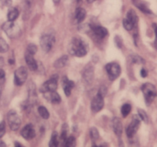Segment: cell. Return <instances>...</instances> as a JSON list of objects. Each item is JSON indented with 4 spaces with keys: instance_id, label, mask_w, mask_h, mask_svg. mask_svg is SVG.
Instances as JSON below:
<instances>
[{
    "instance_id": "6da1fadb",
    "label": "cell",
    "mask_w": 157,
    "mask_h": 147,
    "mask_svg": "<svg viewBox=\"0 0 157 147\" xmlns=\"http://www.w3.org/2000/svg\"><path fill=\"white\" fill-rule=\"evenodd\" d=\"M68 51L71 55L77 57L85 56L87 53V45L82 39L75 38L69 44Z\"/></svg>"
},
{
    "instance_id": "7a4b0ae2",
    "label": "cell",
    "mask_w": 157,
    "mask_h": 147,
    "mask_svg": "<svg viewBox=\"0 0 157 147\" xmlns=\"http://www.w3.org/2000/svg\"><path fill=\"white\" fill-rule=\"evenodd\" d=\"M2 29L9 38H17L21 33L19 26L14 22V21H8L2 24Z\"/></svg>"
},
{
    "instance_id": "3957f363",
    "label": "cell",
    "mask_w": 157,
    "mask_h": 147,
    "mask_svg": "<svg viewBox=\"0 0 157 147\" xmlns=\"http://www.w3.org/2000/svg\"><path fill=\"white\" fill-rule=\"evenodd\" d=\"M142 91L147 104H150L154 100L156 96V89L153 84L147 83L142 87Z\"/></svg>"
},
{
    "instance_id": "277c9868",
    "label": "cell",
    "mask_w": 157,
    "mask_h": 147,
    "mask_svg": "<svg viewBox=\"0 0 157 147\" xmlns=\"http://www.w3.org/2000/svg\"><path fill=\"white\" fill-rule=\"evenodd\" d=\"M7 118L11 130L15 131L19 129L20 126H21V119H20L18 115L14 110H10L8 113Z\"/></svg>"
},
{
    "instance_id": "5b68a950",
    "label": "cell",
    "mask_w": 157,
    "mask_h": 147,
    "mask_svg": "<svg viewBox=\"0 0 157 147\" xmlns=\"http://www.w3.org/2000/svg\"><path fill=\"white\" fill-rule=\"evenodd\" d=\"M106 70H107V74L109 78L111 81L117 79L120 76L121 72V66L117 63H109L106 65Z\"/></svg>"
},
{
    "instance_id": "8992f818",
    "label": "cell",
    "mask_w": 157,
    "mask_h": 147,
    "mask_svg": "<svg viewBox=\"0 0 157 147\" xmlns=\"http://www.w3.org/2000/svg\"><path fill=\"white\" fill-rule=\"evenodd\" d=\"M57 87H58V77L55 76L44 83L40 88V90L43 93H46L49 92L56 91Z\"/></svg>"
},
{
    "instance_id": "52a82bcc",
    "label": "cell",
    "mask_w": 157,
    "mask_h": 147,
    "mask_svg": "<svg viewBox=\"0 0 157 147\" xmlns=\"http://www.w3.org/2000/svg\"><path fill=\"white\" fill-rule=\"evenodd\" d=\"M28 77L27 69L25 67H20L15 71V84L21 86L26 81Z\"/></svg>"
},
{
    "instance_id": "ba28073f",
    "label": "cell",
    "mask_w": 157,
    "mask_h": 147,
    "mask_svg": "<svg viewBox=\"0 0 157 147\" xmlns=\"http://www.w3.org/2000/svg\"><path fill=\"white\" fill-rule=\"evenodd\" d=\"M41 46L43 51L45 52L50 51L52 46L55 44V37L52 35H44L41 38Z\"/></svg>"
},
{
    "instance_id": "9c48e42d",
    "label": "cell",
    "mask_w": 157,
    "mask_h": 147,
    "mask_svg": "<svg viewBox=\"0 0 157 147\" xmlns=\"http://www.w3.org/2000/svg\"><path fill=\"white\" fill-rule=\"evenodd\" d=\"M140 125V120L139 116H137L135 115L133 117L132 122L130 123V124L128 126L127 130H126V133H127V136L129 138L133 137L136 134V133L137 132V130L139 129Z\"/></svg>"
},
{
    "instance_id": "30bf717a",
    "label": "cell",
    "mask_w": 157,
    "mask_h": 147,
    "mask_svg": "<svg viewBox=\"0 0 157 147\" xmlns=\"http://www.w3.org/2000/svg\"><path fill=\"white\" fill-rule=\"evenodd\" d=\"M94 76V69L91 64H87L83 71V79L87 84H91Z\"/></svg>"
},
{
    "instance_id": "8fae6325",
    "label": "cell",
    "mask_w": 157,
    "mask_h": 147,
    "mask_svg": "<svg viewBox=\"0 0 157 147\" xmlns=\"http://www.w3.org/2000/svg\"><path fill=\"white\" fill-rule=\"evenodd\" d=\"M104 105V97H101L99 95H97L96 96L94 97L91 102V109L94 113H98L102 110Z\"/></svg>"
},
{
    "instance_id": "7c38bea8",
    "label": "cell",
    "mask_w": 157,
    "mask_h": 147,
    "mask_svg": "<svg viewBox=\"0 0 157 147\" xmlns=\"http://www.w3.org/2000/svg\"><path fill=\"white\" fill-rule=\"evenodd\" d=\"M21 135L22 136L23 138H25L27 140L33 139L35 136V131L34 129L33 126L32 124H28L26 125L24 128L21 130Z\"/></svg>"
},
{
    "instance_id": "4fadbf2b",
    "label": "cell",
    "mask_w": 157,
    "mask_h": 147,
    "mask_svg": "<svg viewBox=\"0 0 157 147\" xmlns=\"http://www.w3.org/2000/svg\"><path fill=\"white\" fill-rule=\"evenodd\" d=\"M62 85L63 88H64V93L66 96H69L71 95V89L75 87V83L72 81L67 79V77H64L62 81Z\"/></svg>"
},
{
    "instance_id": "5bb4252c",
    "label": "cell",
    "mask_w": 157,
    "mask_h": 147,
    "mask_svg": "<svg viewBox=\"0 0 157 147\" xmlns=\"http://www.w3.org/2000/svg\"><path fill=\"white\" fill-rule=\"evenodd\" d=\"M25 61L27 63V65L29 67V70H36L38 69V63L33 58V55L26 52L25 54Z\"/></svg>"
},
{
    "instance_id": "9a60e30c",
    "label": "cell",
    "mask_w": 157,
    "mask_h": 147,
    "mask_svg": "<svg viewBox=\"0 0 157 147\" xmlns=\"http://www.w3.org/2000/svg\"><path fill=\"white\" fill-rule=\"evenodd\" d=\"M112 125H113V132L117 135L118 136L122 134L123 131V125L121 119L118 117H114L112 120Z\"/></svg>"
},
{
    "instance_id": "2e32d148",
    "label": "cell",
    "mask_w": 157,
    "mask_h": 147,
    "mask_svg": "<svg viewBox=\"0 0 157 147\" xmlns=\"http://www.w3.org/2000/svg\"><path fill=\"white\" fill-rule=\"evenodd\" d=\"M90 28L93 30V32H94V34L97 35V36H98L101 38H104V37L107 36V34H108V32H107V29L104 27H101V26H98V25L91 26Z\"/></svg>"
},
{
    "instance_id": "e0dca14e",
    "label": "cell",
    "mask_w": 157,
    "mask_h": 147,
    "mask_svg": "<svg viewBox=\"0 0 157 147\" xmlns=\"http://www.w3.org/2000/svg\"><path fill=\"white\" fill-rule=\"evenodd\" d=\"M67 62H68V57L67 55H63L61 58L57 60L54 64V67L55 68H62L64 66L67 65Z\"/></svg>"
},
{
    "instance_id": "ac0fdd59",
    "label": "cell",
    "mask_w": 157,
    "mask_h": 147,
    "mask_svg": "<svg viewBox=\"0 0 157 147\" xmlns=\"http://www.w3.org/2000/svg\"><path fill=\"white\" fill-rule=\"evenodd\" d=\"M133 3H134L135 6H136L138 9H140V10L142 11V12H144V13L152 14V11L149 9L148 6H147L144 2H141L140 0H133Z\"/></svg>"
},
{
    "instance_id": "d6986e66",
    "label": "cell",
    "mask_w": 157,
    "mask_h": 147,
    "mask_svg": "<svg viewBox=\"0 0 157 147\" xmlns=\"http://www.w3.org/2000/svg\"><path fill=\"white\" fill-rule=\"evenodd\" d=\"M86 15H87V12L86 10L83 8H78L76 10V14H75V18H76L77 21L78 23L81 22V21H84V19L85 18Z\"/></svg>"
},
{
    "instance_id": "ffe728a7",
    "label": "cell",
    "mask_w": 157,
    "mask_h": 147,
    "mask_svg": "<svg viewBox=\"0 0 157 147\" xmlns=\"http://www.w3.org/2000/svg\"><path fill=\"white\" fill-rule=\"evenodd\" d=\"M48 93V98L51 100V102L53 103V104H59L61 102V96L57 93L56 91H52V92H49V93Z\"/></svg>"
},
{
    "instance_id": "44dd1931",
    "label": "cell",
    "mask_w": 157,
    "mask_h": 147,
    "mask_svg": "<svg viewBox=\"0 0 157 147\" xmlns=\"http://www.w3.org/2000/svg\"><path fill=\"white\" fill-rule=\"evenodd\" d=\"M18 15H19V12H18V9L12 8L8 13V19H9V21H15L18 17Z\"/></svg>"
},
{
    "instance_id": "7402d4cb",
    "label": "cell",
    "mask_w": 157,
    "mask_h": 147,
    "mask_svg": "<svg viewBox=\"0 0 157 147\" xmlns=\"http://www.w3.org/2000/svg\"><path fill=\"white\" fill-rule=\"evenodd\" d=\"M127 18H128L130 21L133 24V25L136 26V24H137V21H138V17L136 15V12L135 11H133V9L130 10L127 13Z\"/></svg>"
},
{
    "instance_id": "603a6c76",
    "label": "cell",
    "mask_w": 157,
    "mask_h": 147,
    "mask_svg": "<svg viewBox=\"0 0 157 147\" xmlns=\"http://www.w3.org/2000/svg\"><path fill=\"white\" fill-rule=\"evenodd\" d=\"M59 144L58 141V134L57 132H53L51 138L50 142H49V146L51 147H57Z\"/></svg>"
},
{
    "instance_id": "cb8c5ba5",
    "label": "cell",
    "mask_w": 157,
    "mask_h": 147,
    "mask_svg": "<svg viewBox=\"0 0 157 147\" xmlns=\"http://www.w3.org/2000/svg\"><path fill=\"white\" fill-rule=\"evenodd\" d=\"M38 113H39L40 116L44 119H48L49 116H50V114H49V112L47 109L45 108L43 106H41V107H38Z\"/></svg>"
},
{
    "instance_id": "d4e9b609",
    "label": "cell",
    "mask_w": 157,
    "mask_h": 147,
    "mask_svg": "<svg viewBox=\"0 0 157 147\" xmlns=\"http://www.w3.org/2000/svg\"><path fill=\"white\" fill-rule=\"evenodd\" d=\"M130 111H131V106L129 104H125L123 105L122 108H121V113H122L123 116L126 117L130 114Z\"/></svg>"
},
{
    "instance_id": "484cf974",
    "label": "cell",
    "mask_w": 157,
    "mask_h": 147,
    "mask_svg": "<svg viewBox=\"0 0 157 147\" xmlns=\"http://www.w3.org/2000/svg\"><path fill=\"white\" fill-rule=\"evenodd\" d=\"M75 145H76V140L74 136H70L64 141V146L65 147H74L75 146Z\"/></svg>"
},
{
    "instance_id": "4316f807",
    "label": "cell",
    "mask_w": 157,
    "mask_h": 147,
    "mask_svg": "<svg viewBox=\"0 0 157 147\" xmlns=\"http://www.w3.org/2000/svg\"><path fill=\"white\" fill-rule=\"evenodd\" d=\"M90 138H91V139L93 141L98 140V139H99V136H100L99 132H98V129L94 128V127H92V128H90Z\"/></svg>"
},
{
    "instance_id": "83f0119b",
    "label": "cell",
    "mask_w": 157,
    "mask_h": 147,
    "mask_svg": "<svg viewBox=\"0 0 157 147\" xmlns=\"http://www.w3.org/2000/svg\"><path fill=\"white\" fill-rule=\"evenodd\" d=\"M9 51V45L7 42L2 38H0V52L1 53H5Z\"/></svg>"
},
{
    "instance_id": "f1b7e54d",
    "label": "cell",
    "mask_w": 157,
    "mask_h": 147,
    "mask_svg": "<svg viewBox=\"0 0 157 147\" xmlns=\"http://www.w3.org/2000/svg\"><path fill=\"white\" fill-rule=\"evenodd\" d=\"M123 24H124V27L125 28V29H127V31H131L134 27L133 23L127 18H124V21H123Z\"/></svg>"
},
{
    "instance_id": "f546056e",
    "label": "cell",
    "mask_w": 157,
    "mask_h": 147,
    "mask_svg": "<svg viewBox=\"0 0 157 147\" xmlns=\"http://www.w3.org/2000/svg\"><path fill=\"white\" fill-rule=\"evenodd\" d=\"M138 115H139V117L144 122H145L146 123H148V116H147V113H146L144 110H141V109H138Z\"/></svg>"
},
{
    "instance_id": "4dcf8cb0",
    "label": "cell",
    "mask_w": 157,
    "mask_h": 147,
    "mask_svg": "<svg viewBox=\"0 0 157 147\" xmlns=\"http://www.w3.org/2000/svg\"><path fill=\"white\" fill-rule=\"evenodd\" d=\"M67 130H68V126H67V124L64 123L62 126V132H61V138L64 142V141L66 140V139L67 138Z\"/></svg>"
},
{
    "instance_id": "1f68e13d",
    "label": "cell",
    "mask_w": 157,
    "mask_h": 147,
    "mask_svg": "<svg viewBox=\"0 0 157 147\" xmlns=\"http://www.w3.org/2000/svg\"><path fill=\"white\" fill-rule=\"evenodd\" d=\"M37 51H38V47H37V46L35 45V44H30L29 46H28V47H27L28 53L34 55L35 53H36Z\"/></svg>"
},
{
    "instance_id": "d6a6232c",
    "label": "cell",
    "mask_w": 157,
    "mask_h": 147,
    "mask_svg": "<svg viewBox=\"0 0 157 147\" xmlns=\"http://www.w3.org/2000/svg\"><path fill=\"white\" fill-rule=\"evenodd\" d=\"M131 58L132 61L133 63H136V64H145V61L140 56H138V55H132Z\"/></svg>"
},
{
    "instance_id": "836d02e7",
    "label": "cell",
    "mask_w": 157,
    "mask_h": 147,
    "mask_svg": "<svg viewBox=\"0 0 157 147\" xmlns=\"http://www.w3.org/2000/svg\"><path fill=\"white\" fill-rule=\"evenodd\" d=\"M107 89L105 86H101V88L99 89V91H98V95L101 96V97H104L107 94Z\"/></svg>"
},
{
    "instance_id": "e575fe53",
    "label": "cell",
    "mask_w": 157,
    "mask_h": 147,
    "mask_svg": "<svg viewBox=\"0 0 157 147\" xmlns=\"http://www.w3.org/2000/svg\"><path fill=\"white\" fill-rule=\"evenodd\" d=\"M6 133V123L4 121L0 123V138L2 137Z\"/></svg>"
},
{
    "instance_id": "d590c367",
    "label": "cell",
    "mask_w": 157,
    "mask_h": 147,
    "mask_svg": "<svg viewBox=\"0 0 157 147\" xmlns=\"http://www.w3.org/2000/svg\"><path fill=\"white\" fill-rule=\"evenodd\" d=\"M115 42H116L117 45L118 47H121L123 45V41H122V39H121L120 37L117 36L116 38H115Z\"/></svg>"
},
{
    "instance_id": "8d00e7d4",
    "label": "cell",
    "mask_w": 157,
    "mask_h": 147,
    "mask_svg": "<svg viewBox=\"0 0 157 147\" xmlns=\"http://www.w3.org/2000/svg\"><path fill=\"white\" fill-rule=\"evenodd\" d=\"M5 76H6L5 71L2 70V69H0V83L4 82Z\"/></svg>"
},
{
    "instance_id": "74e56055",
    "label": "cell",
    "mask_w": 157,
    "mask_h": 147,
    "mask_svg": "<svg viewBox=\"0 0 157 147\" xmlns=\"http://www.w3.org/2000/svg\"><path fill=\"white\" fill-rule=\"evenodd\" d=\"M0 1L4 6H10L12 5V0H0Z\"/></svg>"
},
{
    "instance_id": "f35d334b",
    "label": "cell",
    "mask_w": 157,
    "mask_h": 147,
    "mask_svg": "<svg viewBox=\"0 0 157 147\" xmlns=\"http://www.w3.org/2000/svg\"><path fill=\"white\" fill-rule=\"evenodd\" d=\"M140 74L143 77H146L147 76V74H148V72H147V69L143 68L140 71Z\"/></svg>"
},
{
    "instance_id": "ab89813d",
    "label": "cell",
    "mask_w": 157,
    "mask_h": 147,
    "mask_svg": "<svg viewBox=\"0 0 157 147\" xmlns=\"http://www.w3.org/2000/svg\"><path fill=\"white\" fill-rule=\"evenodd\" d=\"M4 65V59L2 57H0V66Z\"/></svg>"
},
{
    "instance_id": "60d3db41",
    "label": "cell",
    "mask_w": 157,
    "mask_h": 147,
    "mask_svg": "<svg viewBox=\"0 0 157 147\" xmlns=\"http://www.w3.org/2000/svg\"><path fill=\"white\" fill-rule=\"evenodd\" d=\"M15 146H20V147L22 146V145H21V144H19L18 142H15Z\"/></svg>"
},
{
    "instance_id": "b9f144b4",
    "label": "cell",
    "mask_w": 157,
    "mask_h": 147,
    "mask_svg": "<svg viewBox=\"0 0 157 147\" xmlns=\"http://www.w3.org/2000/svg\"><path fill=\"white\" fill-rule=\"evenodd\" d=\"M0 146H6V144H5L2 141H1V142H0Z\"/></svg>"
},
{
    "instance_id": "7bdbcfd3",
    "label": "cell",
    "mask_w": 157,
    "mask_h": 147,
    "mask_svg": "<svg viewBox=\"0 0 157 147\" xmlns=\"http://www.w3.org/2000/svg\"><path fill=\"white\" fill-rule=\"evenodd\" d=\"M95 0H87V2L88 3H92V2H94Z\"/></svg>"
},
{
    "instance_id": "ee69618b",
    "label": "cell",
    "mask_w": 157,
    "mask_h": 147,
    "mask_svg": "<svg viewBox=\"0 0 157 147\" xmlns=\"http://www.w3.org/2000/svg\"><path fill=\"white\" fill-rule=\"evenodd\" d=\"M77 1H78V2H80V1H81V0H77Z\"/></svg>"
}]
</instances>
